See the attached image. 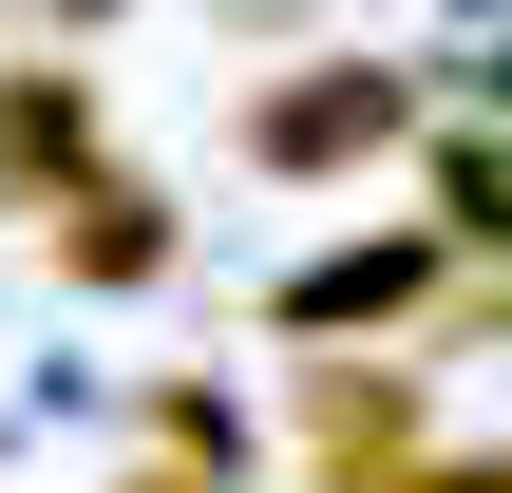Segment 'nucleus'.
<instances>
[{
    "mask_svg": "<svg viewBox=\"0 0 512 493\" xmlns=\"http://www.w3.org/2000/svg\"><path fill=\"white\" fill-rule=\"evenodd\" d=\"M399 133H418V76H399V57L285 76V95L247 114V152H266V171H361V152H399Z\"/></svg>",
    "mask_w": 512,
    "mask_h": 493,
    "instance_id": "nucleus-1",
    "label": "nucleus"
},
{
    "mask_svg": "<svg viewBox=\"0 0 512 493\" xmlns=\"http://www.w3.org/2000/svg\"><path fill=\"white\" fill-rule=\"evenodd\" d=\"M304 475L323 493H418L437 456H418V380L399 361H323L304 380Z\"/></svg>",
    "mask_w": 512,
    "mask_h": 493,
    "instance_id": "nucleus-2",
    "label": "nucleus"
},
{
    "mask_svg": "<svg viewBox=\"0 0 512 493\" xmlns=\"http://www.w3.org/2000/svg\"><path fill=\"white\" fill-rule=\"evenodd\" d=\"M437 304V247L418 228H380V247H323L304 285H285V342H342V323H418Z\"/></svg>",
    "mask_w": 512,
    "mask_h": 493,
    "instance_id": "nucleus-3",
    "label": "nucleus"
},
{
    "mask_svg": "<svg viewBox=\"0 0 512 493\" xmlns=\"http://www.w3.org/2000/svg\"><path fill=\"white\" fill-rule=\"evenodd\" d=\"M57 266H76V285H152V266H171V209H152L133 171H76V190H57Z\"/></svg>",
    "mask_w": 512,
    "mask_h": 493,
    "instance_id": "nucleus-4",
    "label": "nucleus"
},
{
    "mask_svg": "<svg viewBox=\"0 0 512 493\" xmlns=\"http://www.w3.org/2000/svg\"><path fill=\"white\" fill-rule=\"evenodd\" d=\"M76 171H95V95H76V76H0V190L57 209Z\"/></svg>",
    "mask_w": 512,
    "mask_h": 493,
    "instance_id": "nucleus-5",
    "label": "nucleus"
},
{
    "mask_svg": "<svg viewBox=\"0 0 512 493\" xmlns=\"http://www.w3.org/2000/svg\"><path fill=\"white\" fill-rule=\"evenodd\" d=\"M437 228H456V247H512V152H494V133L437 152Z\"/></svg>",
    "mask_w": 512,
    "mask_h": 493,
    "instance_id": "nucleus-6",
    "label": "nucleus"
},
{
    "mask_svg": "<svg viewBox=\"0 0 512 493\" xmlns=\"http://www.w3.org/2000/svg\"><path fill=\"white\" fill-rule=\"evenodd\" d=\"M418 493H512V456H437V475H418Z\"/></svg>",
    "mask_w": 512,
    "mask_h": 493,
    "instance_id": "nucleus-7",
    "label": "nucleus"
},
{
    "mask_svg": "<svg viewBox=\"0 0 512 493\" xmlns=\"http://www.w3.org/2000/svg\"><path fill=\"white\" fill-rule=\"evenodd\" d=\"M133 493H209V475H133Z\"/></svg>",
    "mask_w": 512,
    "mask_h": 493,
    "instance_id": "nucleus-8",
    "label": "nucleus"
},
{
    "mask_svg": "<svg viewBox=\"0 0 512 493\" xmlns=\"http://www.w3.org/2000/svg\"><path fill=\"white\" fill-rule=\"evenodd\" d=\"M57 19H95V0H57Z\"/></svg>",
    "mask_w": 512,
    "mask_h": 493,
    "instance_id": "nucleus-9",
    "label": "nucleus"
},
{
    "mask_svg": "<svg viewBox=\"0 0 512 493\" xmlns=\"http://www.w3.org/2000/svg\"><path fill=\"white\" fill-rule=\"evenodd\" d=\"M494 95H512V57H494Z\"/></svg>",
    "mask_w": 512,
    "mask_h": 493,
    "instance_id": "nucleus-10",
    "label": "nucleus"
}]
</instances>
